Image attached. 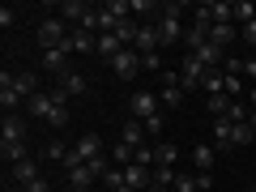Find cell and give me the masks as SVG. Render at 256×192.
Listing matches in <instances>:
<instances>
[{
    "label": "cell",
    "instance_id": "6da1fadb",
    "mask_svg": "<svg viewBox=\"0 0 256 192\" xmlns=\"http://www.w3.org/2000/svg\"><path fill=\"white\" fill-rule=\"evenodd\" d=\"M128 111H132V120H141V124H146V132H150V137H158V132H162V116H158V94L137 90L132 98H128Z\"/></svg>",
    "mask_w": 256,
    "mask_h": 192
},
{
    "label": "cell",
    "instance_id": "7a4b0ae2",
    "mask_svg": "<svg viewBox=\"0 0 256 192\" xmlns=\"http://www.w3.org/2000/svg\"><path fill=\"white\" fill-rule=\"evenodd\" d=\"M73 34V26L64 18H43L38 22V43H43V52H56V47H64V38Z\"/></svg>",
    "mask_w": 256,
    "mask_h": 192
},
{
    "label": "cell",
    "instance_id": "3957f363",
    "mask_svg": "<svg viewBox=\"0 0 256 192\" xmlns=\"http://www.w3.org/2000/svg\"><path fill=\"white\" fill-rule=\"evenodd\" d=\"M158 38H162V47H180V38H184V26H180V4H166V9L158 13Z\"/></svg>",
    "mask_w": 256,
    "mask_h": 192
},
{
    "label": "cell",
    "instance_id": "277c9868",
    "mask_svg": "<svg viewBox=\"0 0 256 192\" xmlns=\"http://www.w3.org/2000/svg\"><path fill=\"white\" fill-rule=\"evenodd\" d=\"M158 102L162 107H184V86H180V73H162L158 77Z\"/></svg>",
    "mask_w": 256,
    "mask_h": 192
},
{
    "label": "cell",
    "instance_id": "5b68a950",
    "mask_svg": "<svg viewBox=\"0 0 256 192\" xmlns=\"http://www.w3.org/2000/svg\"><path fill=\"white\" fill-rule=\"evenodd\" d=\"M107 68H111V73L120 77V82H132V77L141 73V52H132V47H124V52H120L116 60L107 64Z\"/></svg>",
    "mask_w": 256,
    "mask_h": 192
},
{
    "label": "cell",
    "instance_id": "8992f818",
    "mask_svg": "<svg viewBox=\"0 0 256 192\" xmlns=\"http://www.w3.org/2000/svg\"><path fill=\"white\" fill-rule=\"evenodd\" d=\"M201 77H205V64L196 60V56L184 52V60H180V86H184V90H201Z\"/></svg>",
    "mask_w": 256,
    "mask_h": 192
},
{
    "label": "cell",
    "instance_id": "52a82bcc",
    "mask_svg": "<svg viewBox=\"0 0 256 192\" xmlns=\"http://www.w3.org/2000/svg\"><path fill=\"white\" fill-rule=\"evenodd\" d=\"M73 154H77V162H94V158H102L107 150H102V137H98V132H82L77 146H73Z\"/></svg>",
    "mask_w": 256,
    "mask_h": 192
},
{
    "label": "cell",
    "instance_id": "ba28073f",
    "mask_svg": "<svg viewBox=\"0 0 256 192\" xmlns=\"http://www.w3.org/2000/svg\"><path fill=\"white\" fill-rule=\"evenodd\" d=\"M0 107H4V116H18V111H26V98L18 94V86H13L9 73L0 77Z\"/></svg>",
    "mask_w": 256,
    "mask_h": 192
},
{
    "label": "cell",
    "instance_id": "9c48e42d",
    "mask_svg": "<svg viewBox=\"0 0 256 192\" xmlns=\"http://www.w3.org/2000/svg\"><path fill=\"white\" fill-rule=\"evenodd\" d=\"M26 116H38L43 124H52V116H56V98H52V90H38L34 98H26Z\"/></svg>",
    "mask_w": 256,
    "mask_h": 192
},
{
    "label": "cell",
    "instance_id": "30bf717a",
    "mask_svg": "<svg viewBox=\"0 0 256 192\" xmlns=\"http://www.w3.org/2000/svg\"><path fill=\"white\" fill-rule=\"evenodd\" d=\"M94 184H102V180L94 175L90 162H82V166H73V171H68V192H94Z\"/></svg>",
    "mask_w": 256,
    "mask_h": 192
},
{
    "label": "cell",
    "instance_id": "8fae6325",
    "mask_svg": "<svg viewBox=\"0 0 256 192\" xmlns=\"http://www.w3.org/2000/svg\"><path fill=\"white\" fill-rule=\"evenodd\" d=\"M132 52H141V56H150V52H162V38H158V26H154V22H141Z\"/></svg>",
    "mask_w": 256,
    "mask_h": 192
},
{
    "label": "cell",
    "instance_id": "7c38bea8",
    "mask_svg": "<svg viewBox=\"0 0 256 192\" xmlns=\"http://www.w3.org/2000/svg\"><path fill=\"white\" fill-rule=\"evenodd\" d=\"M43 73H52V77H68L73 73V68H68V52H60V47H56V52H43Z\"/></svg>",
    "mask_w": 256,
    "mask_h": 192
},
{
    "label": "cell",
    "instance_id": "4fadbf2b",
    "mask_svg": "<svg viewBox=\"0 0 256 192\" xmlns=\"http://www.w3.org/2000/svg\"><path fill=\"white\" fill-rule=\"evenodd\" d=\"M38 175H43V171H38L34 158H26V162L9 166V184H13V188H26V184H30V180H38Z\"/></svg>",
    "mask_w": 256,
    "mask_h": 192
},
{
    "label": "cell",
    "instance_id": "5bb4252c",
    "mask_svg": "<svg viewBox=\"0 0 256 192\" xmlns=\"http://www.w3.org/2000/svg\"><path fill=\"white\" fill-rule=\"evenodd\" d=\"M124 184H128V188H137V192H146V188H154V180H150V166H141V162H132V166H124Z\"/></svg>",
    "mask_w": 256,
    "mask_h": 192
},
{
    "label": "cell",
    "instance_id": "9a60e30c",
    "mask_svg": "<svg viewBox=\"0 0 256 192\" xmlns=\"http://www.w3.org/2000/svg\"><path fill=\"white\" fill-rule=\"evenodd\" d=\"M86 13H90V4H86V0H64V4H60V18L64 22H68V26H82V22H86Z\"/></svg>",
    "mask_w": 256,
    "mask_h": 192
},
{
    "label": "cell",
    "instance_id": "2e32d148",
    "mask_svg": "<svg viewBox=\"0 0 256 192\" xmlns=\"http://www.w3.org/2000/svg\"><path fill=\"white\" fill-rule=\"evenodd\" d=\"M0 141H26V116H4V124H0Z\"/></svg>",
    "mask_w": 256,
    "mask_h": 192
},
{
    "label": "cell",
    "instance_id": "e0dca14e",
    "mask_svg": "<svg viewBox=\"0 0 256 192\" xmlns=\"http://www.w3.org/2000/svg\"><path fill=\"white\" fill-rule=\"evenodd\" d=\"M0 158H4V166H18L30 158V150H26V141H0Z\"/></svg>",
    "mask_w": 256,
    "mask_h": 192
},
{
    "label": "cell",
    "instance_id": "ac0fdd59",
    "mask_svg": "<svg viewBox=\"0 0 256 192\" xmlns=\"http://www.w3.org/2000/svg\"><path fill=\"white\" fill-rule=\"evenodd\" d=\"M120 141L132 146V150H141V146H146V124H141V120H128V124L120 128Z\"/></svg>",
    "mask_w": 256,
    "mask_h": 192
},
{
    "label": "cell",
    "instance_id": "d6986e66",
    "mask_svg": "<svg viewBox=\"0 0 256 192\" xmlns=\"http://www.w3.org/2000/svg\"><path fill=\"white\" fill-rule=\"evenodd\" d=\"M201 90H205V94H222V90H226V73H222V68H205Z\"/></svg>",
    "mask_w": 256,
    "mask_h": 192
},
{
    "label": "cell",
    "instance_id": "ffe728a7",
    "mask_svg": "<svg viewBox=\"0 0 256 192\" xmlns=\"http://www.w3.org/2000/svg\"><path fill=\"white\" fill-rule=\"evenodd\" d=\"M235 102H239V98H230V94H210V116H214V120H226Z\"/></svg>",
    "mask_w": 256,
    "mask_h": 192
},
{
    "label": "cell",
    "instance_id": "44dd1931",
    "mask_svg": "<svg viewBox=\"0 0 256 192\" xmlns=\"http://www.w3.org/2000/svg\"><path fill=\"white\" fill-rule=\"evenodd\" d=\"M205 38H210L214 47H230V43L239 38V30H235V26H210V34H205Z\"/></svg>",
    "mask_w": 256,
    "mask_h": 192
},
{
    "label": "cell",
    "instance_id": "7402d4cb",
    "mask_svg": "<svg viewBox=\"0 0 256 192\" xmlns=\"http://www.w3.org/2000/svg\"><path fill=\"white\" fill-rule=\"evenodd\" d=\"M137 30H141V22H137V18H124V22L116 26V38H120L124 47H132V43H137Z\"/></svg>",
    "mask_w": 256,
    "mask_h": 192
},
{
    "label": "cell",
    "instance_id": "603a6c76",
    "mask_svg": "<svg viewBox=\"0 0 256 192\" xmlns=\"http://www.w3.org/2000/svg\"><path fill=\"white\" fill-rule=\"evenodd\" d=\"M13 86H18L22 98H34V94H38V77L34 73H13Z\"/></svg>",
    "mask_w": 256,
    "mask_h": 192
},
{
    "label": "cell",
    "instance_id": "cb8c5ba5",
    "mask_svg": "<svg viewBox=\"0 0 256 192\" xmlns=\"http://www.w3.org/2000/svg\"><path fill=\"white\" fill-rule=\"evenodd\" d=\"M132 162H137V150L132 146H124V141L111 146V166H132Z\"/></svg>",
    "mask_w": 256,
    "mask_h": 192
},
{
    "label": "cell",
    "instance_id": "d4e9b609",
    "mask_svg": "<svg viewBox=\"0 0 256 192\" xmlns=\"http://www.w3.org/2000/svg\"><path fill=\"white\" fill-rule=\"evenodd\" d=\"M214 154H218L214 146H196L192 150V166H196V171H214Z\"/></svg>",
    "mask_w": 256,
    "mask_h": 192
},
{
    "label": "cell",
    "instance_id": "484cf974",
    "mask_svg": "<svg viewBox=\"0 0 256 192\" xmlns=\"http://www.w3.org/2000/svg\"><path fill=\"white\" fill-rule=\"evenodd\" d=\"M230 120H214V150H230Z\"/></svg>",
    "mask_w": 256,
    "mask_h": 192
},
{
    "label": "cell",
    "instance_id": "4316f807",
    "mask_svg": "<svg viewBox=\"0 0 256 192\" xmlns=\"http://www.w3.org/2000/svg\"><path fill=\"white\" fill-rule=\"evenodd\" d=\"M60 90L68 94V98H82V94H86V77H82V73H68V77L60 82Z\"/></svg>",
    "mask_w": 256,
    "mask_h": 192
},
{
    "label": "cell",
    "instance_id": "83f0119b",
    "mask_svg": "<svg viewBox=\"0 0 256 192\" xmlns=\"http://www.w3.org/2000/svg\"><path fill=\"white\" fill-rule=\"evenodd\" d=\"M43 154H47V158H52V162H64V158L73 154V146H64V141H60V137H52V141H47V146H43Z\"/></svg>",
    "mask_w": 256,
    "mask_h": 192
},
{
    "label": "cell",
    "instance_id": "f1b7e54d",
    "mask_svg": "<svg viewBox=\"0 0 256 192\" xmlns=\"http://www.w3.org/2000/svg\"><path fill=\"white\" fill-rule=\"evenodd\" d=\"M230 146H256L252 124H235V128H230Z\"/></svg>",
    "mask_w": 256,
    "mask_h": 192
},
{
    "label": "cell",
    "instance_id": "f546056e",
    "mask_svg": "<svg viewBox=\"0 0 256 192\" xmlns=\"http://www.w3.org/2000/svg\"><path fill=\"white\" fill-rule=\"evenodd\" d=\"M154 154H158V162H154V166H175L180 150H175V146H166V141H162V146H154Z\"/></svg>",
    "mask_w": 256,
    "mask_h": 192
},
{
    "label": "cell",
    "instance_id": "4dcf8cb0",
    "mask_svg": "<svg viewBox=\"0 0 256 192\" xmlns=\"http://www.w3.org/2000/svg\"><path fill=\"white\" fill-rule=\"evenodd\" d=\"M235 22H239V26L256 22V4H252V0H239V4H235Z\"/></svg>",
    "mask_w": 256,
    "mask_h": 192
},
{
    "label": "cell",
    "instance_id": "1f68e13d",
    "mask_svg": "<svg viewBox=\"0 0 256 192\" xmlns=\"http://www.w3.org/2000/svg\"><path fill=\"white\" fill-rule=\"evenodd\" d=\"M175 175H180L175 166H154V171H150V180H154V184H166V188H175Z\"/></svg>",
    "mask_w": 256,
    "mask_h": 192
},
{
    "label": "cell",
    "instance_id": "d6a6232c",
    "mask_svg": "<svg viewBox=\"0 0 256 192\" xmlns=\"http://www.w3.org/2000/svg\"><path fill=\"white\" fill-rule=\"evenodd\" d=\"M141 73H158V77H162V52L141 56Z\"/></svg>",
    "mask_w": 256,
    "mask_h": 192
},
{
    "label": "cell",
    "instance_id": "836d02e7",
    "mask_svg": "<svg viewBox=\"0 0 256 192\" xmlns=\"http://www.w3.org/2000/svg\"><path fill=\"white\" fill-rule=\"evenodd\" d=\"M175 192H201V188H196V175H175Z\"/></svg>",
    "mask_w": 256,
    "mask_h": 192
},
{
    "label": "cell",
    "instance_id": "e575fe53",
    "mask_svg": "<svg viewBox=\"0 0 256 192\" xmlns=\"http://www.w3.org/2000/svg\"><path fill=\"white\" fill-rule=\"evenodd\" d=\"M222 94H230V98H239L244 94V82H239V73H226V90Z\"/></svg>",
    "mask_w": 256,
    "mask_h": 192
},
{
    "label": "cell",
    "instance_id": "d590c367",
    "mask_svg": "<svg viewBox=\"0 0 256 192\" xmlns=\"http://www.w3.org/2000/svg\"><path fill=\"white\" fill-rule=\"evenodd\" d=\"M239 77H248V82H256V56H248V60H239Z\"/></svg>",
    "mask_w": 256,
    "mask_h": 192
},
{
    "label": "cell",
    "instance_id": "8d00e7d4",
    "mask_svg": "<svg viewBox=\"0 0 256 192\" xmlns=\"http://www.w3.org/2000/svg\"><path fill=\"white\" fill-rule=\"evenodd\" d=\"M102 184H107V188H111V192H116V188H120V184H124V171H120V166H111V171H107V175H102Z\"/></svg>",
    "mask_w": 256,
    "mask_h": 192
},
{
    "label": "cell",
    "instance_id": "74e56055",
    "mask_svg": "<svg viewBox=\"0 0 256 192\" xmlns=\"http://www.w3.org/2000/svg\"><path fill=\"white\" fill-rule=\"evenodd\" d=\"M13 22H18V9H9V4H4V9H0V30H9Z\"/></svg>",
    "mask_w": 256,
    "mask_h": 192
},
{
    "label": "cell",
    "instance_id": "f35d334b",
    "mask_svg": "<svg viewBox=\"0 0 256 192\" xmlns=\"http://www.w3.org/2000/svg\"><path fill=\"white\" fill-rule=\"evenodd\" d=\"M239 38H244V43H252V47H256V22H248V26H239Z\"/></svg>",
    "mask_w": 256,
    "mask_h": 192
},
{
    "label": "cell",
    "instance_id": "ab89813d",
    "mask_svg": "<svg viewBox=\"0 0 256 192\" xmlns=\"http://www.w3.org/2000/svg\"><path fill=\"white\" fill-rule=\"evenodd\" d=\"M22 192H52V188H47V175H38V180H30L26 188H22Z\"/></svg>",
    "mask_w": 256,
    "mask_h": 192
},
{
    "label": "cell",
    "instance_id": "60d3db41",
    "mask_svg": "<svg viewBox=\"0 0 256 192\" xmlns=\"http://www.w3.org/2000/svg\"><path fill=\"white\" fill-rule=\"evenodd\" d=\"M128 4H132V13H154V4H150V0H128Z\"/></svg>",
    "mask_w": 256,
    "mask_h": 192
},
{
    "label": "cell",
    "instance_id": "b9f144b4",
    "mask_svg": "<svg viewBox=\"0 0 256 192\" xmlns=\"http://www.w3.org/2000/svg\"><path fill=\"white\" fill-rule=\"evenodd\" d=\"M248 102H252V111H256V86H252V90H248Z\"/></svg>",
    "mask_w": 256,
    "mask_h": 192
},
{
    "label": "cell",
    "instance_id": "7bdbcfd3",
    "mask_svg": "<svg viewBox=\"0 0 256 192\" xmlns=\"http://www.w3.org/2000/svg\"><path fill=\"white\" fill-rule=\"evenodd\" d=\"M150 192H175V188H166V184H154V188H150Z\"/></svg>",
    "mask_w": 256,
    "mask_h": 192
},
{
    "label": "cell",
    "instance_id": "ee69618b",
    "mask_svg": "<svg viewBox=\"0 0 256 192\" xmlns=\"http://www.w3.org/2000/svg\"><path fill=\"white\" fill-rule=\"evenodd\" d=\"M116 192H137V188H128V184H120V188H116Z\"/></svg>",
    "mask_w": 256,
    "mask_h": 192
},
{
    "label": "cell",
    "instance_id": "f6af8a7d",
    "mask_svg": "<svg viewBox=\"0 0 256 192\" xmlns=\"http://www.w3.org/2000/svg\"><path fill=\"white\" fill-rule=\"evenodd\" d=\"M248 124H252V132H256V111H252V116H248Z\"/></svg>",
    "mask_w": 256,
    "mask_h": 192
}]
</instances>
